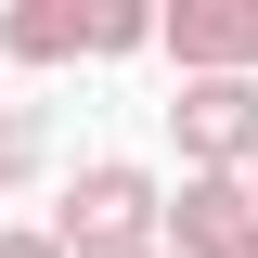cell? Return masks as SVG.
Listing matches in <instances>:
<instances>
[{
	"mask_svg": "<svg viewBox=\"0 0 258 258\" xmlns=\"http://www.w3.org/2000/svg\"><path fill=\"white\" fill-rule=\"evenodd\" d=\"M0 258H64V245H52V232H0Z\"/></svg>",
	"mask_w": 258,
	"mask_h": 258,
	"instance_id": "8",
	"label": "cell"
},
{
	"mask_svg": "<svg viewBox=\"0 0 258 258\" xmlns=\"http://www.w3.org/2000/svg\"><path fill=\"white\" fill-rule=\"evenodd\" d=\"M232 245H258V194H245V168H194L181 207H168V258H232Z\"/></svg>",
	"mask_w": 258,
	"mask_h": 258,
	"instance_id": "2",
	"label": "cell"
},
{
	"mask_svg": "<svg viewBox=\"0 0 258 258\" xmlns=\"http://www.w3.org/2000/svg\"><path fill=\"white\" fill-rule=\"evenodd\" d=\"M155 39L181 52V78H245L258 64V0H181Z\"/></svg>",
	"mask_w": 258,
	"mask_h": 258,
	"instance_id": "4",
	"label": "cell"
},
{
	"mask_svg": "<svg viewBox=\"0 0 258 258\" xmlns=\"http://www.w3.org/2000/svg\"><path fill=\"white\" fill-rule=\"evenodd\" d=\"M168 207H155V181H142V168H78V194H64V220H52V245L64 258H142V245H168Z\"/></svg>",
	"mask_w": 258,
	"mask_h": 258,
	"instance_id": "1",
	"label": "cell"
},
{
	"mask_svg": "<svg viewBox=\"0 0 258 258\" xmlns=\"http://www.w3.org/2000/svg\"><path fill=\"white\" fill-rule=\"evenodd\" d=\"M26 168H39V129L13 116V103H0V181H26Z\"/></svg>",
	"mask_w": 258,
	"mask_h": 258,
	"instance_id": "7",
	"label": "cell"
},
{
	"mask_svg": "<svg viewBox=\"0 0 258 258\" xmlns=\"http://www.w3.org/2000/svg\"><path fill=\"white\" fill-rule=\"evenodd\" d=\"M142 39H155V13H142V0H116V13H91V52H142Z\"/></svg>",
	"mask_w": 258,
	"mask_h": 258,
	"instance_id": "6",
	"label": "cell"
},
{
	"mask_svg": "<svg viewBox=\"0 0 258 258\" xmlns=\"http://www.w3.org/2000/svg\"><path fill=\"white\" fill-rule=\"evenodd\" d=\"M181 155L194 168H245L258 155V78H181Z\"/></svg>",
	"mask_w": 258,
	"mask_h": 258,
	"instance_id": "3",
	"label": "cell"
},
{
	"mask_svg": "<svg viewBox=\"0 0 258 258\" xmlns=\"http://www.w3.org/2000/svg\"><path fill=\"white\" fill-rule=\"evenodd\" d=\"M0 52L64 64V52H91V13H64V0H26V13H0Z\"/></svg>",
	"mask_w": 258,
	"mask_h": 258,
	"instance_id": "5",
	"label": "cell"
},
{
	"mask_svg": "<svg viewBox=\"0 0 258 258\" xmlns=\"http://www.w3.org/2000/svg\"><path fill=\"white\" fill-rule=\"evenodd\" d=\"M142 258H168V245H142Z\"/></svg>",
	"mask_w": 258,
	"mask_h": 258,
	"instance_id": "11",
	"label": "cell"
},
{
	"mask_svg": "<svg viewBox=\"0 0 258 258\" xmlns=\"http://www.w3.org/2000/svg\"><path fill=\"white\" fill-rule=\"evenodd\" d=\"M245 194H258V155H245Z\"/></svg>",
	"mask_w": 258,
	"mask_h": 258,
	"instance_id": "9",
	"label": "cell"
},
{
	"mask_svg": "<svg viewBox=\"0 0 258 258\" xmlns=\"http://www.w3.org/2000/svg\"><path fill=\"white\" fill-rule=\"evenodd\" d=\"M232 258H258V245H232Z\"/></svg>",
	"mask_w": 258,
	"mask_h": 258,
	"instance_id": "10",
	"label": "cell"
}]
</instances>
